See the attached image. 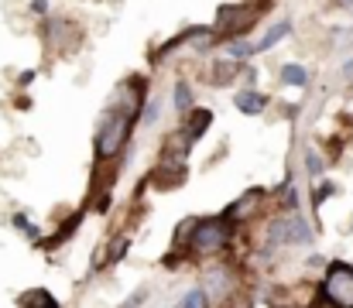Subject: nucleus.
<instances>
[{"instance_id":"f257e3e1","label":"nucleus","mask_w":353,"mask_h":308,"mask_svg":"<svg viewBox=\"0 0 353 308\" xmlns=\"http://www.w3.org/2000/svg\"><path fill=\"white\" fill-rule=\"evenodd\" d=\"M236 226L227 216H203L196 219L185 247H182V260H196V257H216L230 247Z\"/></svg>"},{"instance_id":"f03ea898","label":"nucleus","mask_w":353,"mask_h":308,"mask_svg":"<svg viewBox=\"0 0 353 308\" xmlns=\"http://www.w3.org/2000/svg\"><path fill=\"white\" fill-rule=\"evenodd\" d=\"M130 130H134V120L123 110L107 106L103 116L97 120V141H93L97 161H114L120 151H123V144L130 141Z\"/></svg>"},{"instance_id":"7ed1b4c3","label":"nucleus","mask_w":353,"mask_h":308,"mask_svg":"<svg viewBox=\"0 0 353 308\" xmlns=\"http://www.w3.org/2000/svg\"><path fill=\"white\" fill-rule=\"evenodd\" d=\"M319 295L336 308H353V267L347 260H330L323 271Z\"/></svg>"},{"instance_id":"20e7f679","label":"nucleus","mask_w":353,"mask_h":308,"mask_svg":"<svg viewBox=\"0 0 353 308\" xmlns=\"http://www.w3.org/2000/svg\"><path fill=\"white\" fill-rule=\"evenodd\" d=\"M254 21H257V7H250V3H223L216 10V17H213V38L234 41Z\"/></svg>"},{"instance_id":"39448f33","label":"nucleus","mask_w":353,"mask_h":308,"mask_svg":"<svg viewBox=\"0 0 353 308\" xmlns=\"http://www.w3.org/2000/svg\"><path fill=\"white\" fill-rule=\"evenodd\" d=\"M148 182L158 189V192H172V189H182L189 182V165L185 161H158L154 172L148 175Z\"/></svg>"},{"instance_id":"423d86ee","label":"nucleus","mask_w":353,"mask_h":308,"mask_svg":"<svg viewBox=\"0 0 353 308\" xmlns=\"http://www.w3.org/2000/svg\"><path fill=\"white\" fill-rule=\"evenodd\" d=\"M203 291H206V298H210V305H216V302H223V298H230V291H234V271L230 267H223V264H213L210 271H206V278H203V285H199Z\"/></svg>"},{"instance_id":"0eeeda50","label":"nucleus","mask_w":353,"mask_h":308,"mask_svg":"<svg viewBox=\"0 0 353 308\" xmlns=\"http://www.w3.org/2000/svg\"><path fill=\"white\" fill-rule=\"evenodd\" d=\"M261 203H264V189H247V192H243V196H240L236 203L227 205V209H223L220 216H227V219H230V223L236 226V223L250 219V216H254V212L261 209Z\"/></svg>"},{"instance_id":"6e6552de","label":"nucleus","mask_w":353,"mask_h":308,"mask_svg":"<svg viewBox=\"0 0 353 308\" xmlns=\"http://www.w3.org/2000/svg\"><path fill=\"white\" fill-rule=\"evenodd\" d=\"M210 127H213V110H206V106H192V110L182 116V137H185L189 144H196Z\"/></svg>"},{"instance_id":"1a4fd4ad","label":"nucleus","mask_w":353,"mask_h":308,"mask_svg":"<svg viewBox=\"0 0 353 308\" xmlns=\"http://www.w3.org/2000/svg\"><path fill=\"white\" fill-rule=\"evenodd\" d=\"M83 216H86L83 209H76L72 216H65V223H62V226H59V229H55V233H52L48 240H41V247H48V250H55V247H62V243H69V240H72V236L79 233V226H83Z\"/></svg>"},{"instance_id":"9d476101","label":"nucleus","mask_w":353,"mask_h":308,"mask_svg":"<svg viewBox=\"0 0 353 308\" xmlns=\"http://www.w3.org/2000/svg\"><path fill=\"white\" fill-rule=\"evenodd\" d=\"M268 103H271V96H264V93H257V90H240L234 96V106L243 116H261V113L268 110Z\"/></svg>"},{"instance_id":"9b49d317","label":"nucleus","mask_w":353,"mask_h":308,"mask_svg":"<svg viewBox=\"0 0 353 308\" xmlns=\"http://www.w3.org/2000/svg\"><path fill=\"white\" fill-rule=\"evenodd\" d=\"M288 34H292V21H285V17H281V21H274V24H271V28L261 34V41H254V55L271 52V48H274L281 38H288Z\"/></svg>"},{"instance_id":"f8f14e48","label":"nucleus","mask_w":353,"mask_h":308,"mask_svg":"<svg viewBox=\"0 0 353 308\" xmlns=\"http://www.w3.org/2000/svg\"><path fill=\"white\" fill-rule=\"evenodd\" d=\"M17 308H62L48 288H28L17 295Z\"/></svg>"},{"instance_id":"ddd939ff","label":"nucleus","mask_w":353,"mask_h":308,"mask_svg":"<svg viewBox=\"0 0 353 308\" xmlns=\"http://www.w3.org/2000/svg\"><path fill=\"white\" fill-rule=\"evenodd\" d=\"M278 79H281L285 86H295V90H305L312 76H309V69H305V65H299V62H285V65H281V76H278Z\"/></svg>"},{"instance_id":"4468645a","label":"nucleus","mask_w":353,"mask_h":308,"mask_svg":"<svg viewBox=\"0 0 353 308\" xmlns=\"http://www.w3.org/2000/svg\"><path fill=\"white\" fill-rule=\"evenodd\" d=\"M236 72H240V65L236 62H213V69H210V86H230L236 79Z\"/></svg>"},{"instance_id":"2eb2a0df","label":"nucleus","mask_w":353,"mask_h":308,"mask_svg":"<svg viewBox=\"0 0 353 308\" xmlns=\"http://www.w3.org/2000/svg\"><path fill=\"white\" fill-rule=\"evenodd\" d=\"M172 106H175V110H179L182 116H185V113H189V110L196 106V103H192V83H189V79H179V83H175V93H172Z\"/></svg>"},{"instance_id":"dca6fc26","label":"nucleus","mask_w":353,"mask_h":308,"mask_svg":"<svg viewBox=\"0 0 353 308\" xmlns=\"http://www.w3.org/2000/svg\"><path fill=\"white\" fill-rule=\"evenodd\" d=\"M227 55H230V62H247V59H254V45L243 38H234V41H227Z\"/></svg>"},{"instance_id":"f3484780","label":"nucleus","mask_w":353,"mask_h":308,"mask_svg":"<svg viewBox=\"0 0 353 308\" xmlns=\"http://www.w3.org/2000/svg\"><path fill=\"white\" fill-rule=\"evenodd\" d=\"M127 250H130V236H120L117 243L107 250V257H103V264H100V267H114V264H120ZM100 267H97V271H100Z\"/></svg>"},{"instance_id":"a211bd4d","label":"nucleus","mask_w":353,"mask_h":308,"mask_svg":"<svg viewBox=\"0 0 353 308\" xmlns=\"http://www.w3.org/2000/svg\"><path fill=\"white\" fill-rule=\"evenodd\" d=\"M175 308H210V298H206L203 288H189V291L179 298V305Z\"/></svg>"},{"instance_id":"6ab92c4d","label":"nucleus","mask_w":353,"mask_h":308,"mask_svg":"<svg viewBox=\"0 0 353 308\" xmlns=\"http://www.w3.org/2000/svg\"><path fill=\"white\" fill-rule=\"evenodd\" d=\"M141 127H154L158 120H161V100H148L144 103V110H141Z\"/></svg>"},{"instance_id":"aec40b11","label":"nucleus","mask_w":353,"mask_h":308,"mask_svg":"<svg viewBox=\"0 0 353 308\" xmlns=\"http://www.w3.org/2000/svg\"><path fill=\"white\" fill-rule=\"evenodd\" d=\"M148 298H151V288H137V291H130V295L120 302V308H144Z\"/></svg>"},{"instance_id":"412c9836","label":"nucleus","mask_w":353,"mask_h":308,"mask_svg":"<svg viewBox=\"0 0 353 308\" xmlns=\"http://www.w3.org/2000/svg\"><path fill=\"white\" fill-rule=\"evenodd\" d=\"M333 192H336V185H333V182H326V185H316V189H312V205H316V209H323V203H326Z\"/></svg>"},{"instance_id":"4be33fe9","label":"nucleus","mask_w":353,"mask_h":308,"mask_svg":"<svg viewBox=\"0 0 353 308\" xmlns=\"http://www.w3.org/2000/svg\"><path fill=\"white\" fill-rule=\"evenodd\" d=\"M305 172L309 175H323V158H319V151H305Z\"/></svg>"},{"instance_id":"5701e85b","label":"nucleus","mask_w":353,"mask_h":308,"mask_svg":"<svg viewBox=\"0 0 353 308\" xmlns=\"http://www.w3.org/2000/svg\"><path fill=\"white\" fill-rule=\"evenodd\" d=\"M326 264H330V260H326V257H319V254H312V257L305 260V267H309V271H326Z\"/></svg>"},{"instance_id":"b1692460","label":"nucleus","mask_w":353,"mask_h":308,"mask_svg":"<svg viewBox=\"0 0 353 308\" xmlns=\"http://www.w3.org/2000/svg\"><path fill=\"white\" fill-rule=\"evenodd\" d=\"M309 308H336V305H333V302H326V298L316 291V295H312V302H309Z\"/></svg>"},{"instance_id":"393cba45","label":"nucleus","mask_w":353,"mask_h":308,"mask_svg":"<svg viewBox=\"0 0 353 308\" xmlns=\"http://www.w3.org/2000/svg\"><path fill=\"white\" fill-rule=\"evenodd\" d=\"M31 14H48V0H31Z\"/></svg>"},{"instance_id":"a878e982","label":"nucleus","mask_w":353,"mask_h":308,"mask_svg":"<svg viewBox=\"0 0 353 308\" xmlns=\"http://www.w3.org/2000/svg\"><path fill=\"white\" fill-rule=\"evenodd\" d=\"M336 7H347V10H350V7H353V0H336Z\"/></svg>"},{"instance_id":"bb28decb","label":"nucleus","mask_w":353,"mask_h":308,"mask_svg":"<svg viewBox=\"0 0 353 308\" xmlns=\"http://www.w3.org/2000/svg\"><path fill=\"white\" fill-rule=\"evenodd\" d=\"M271 308H295V305H271Z\"/></svg>"},{"instance_id":"cd10ccee","label":"nucleus","mask_w":353,"mask_h":308,"mask_svg":"<svg viewBox=\"0 0 353 308\" xmlns=\"http://www.w3.org/2000/svg\"><path fill=\"white\" fill-rule=\"evenodd\" d=\"M350 96H353V86H350Z\"/></svg>"}]
</instances>
